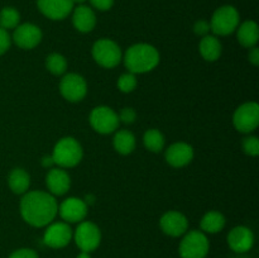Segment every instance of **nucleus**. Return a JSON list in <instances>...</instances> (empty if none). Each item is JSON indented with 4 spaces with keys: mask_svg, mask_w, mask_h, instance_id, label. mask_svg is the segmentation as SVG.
<instances>
[{
    "mask_svg": "<svg viewBox=\"0 0 259 258\" xmlns=\"http://www.w3.org/2000/svg\"><path fill=\"white\" fill-rule=\"evenodd\" d=\"M58 214V204L52 194L46 191H29L20 200L23 220L35 228L47 227Z\"/></svg>",
    "mask_w": 259,
    "mask_h": 258,
    "instance_id": "obj_1",
    "label": "nucleus"
},
{
    "mask_svg": "<svg viewBox=\"0 0 259 258\" xmlns=\"http://www.w3.org/2000/svg\"><path fill=\"white\" fill-rule=\"evenodd\" d=\"M124 65L132 73H146L156 68L159 63V52L148 43L131 46L123 57Z\"/></svg>",
    "mask_w": 259,
    "mask_h": 258,
    "instance_id": "obj_2",
    "label": "nucleus"
},
{
    "mask_svg": "<svg viewBox=\"0 0 259 258\" xmlns=\"http://www.w3.org/2000/svg\"><path fill=\"white\" fill-rule=\"evenodd\" d=\"M83 156L81 144L72 137H65L56 143L52 152L55 164L61 168H71L77 166Z\"/></svg>",
    "mask_w": 259,
    "mask_h": 258,
    "instance_id": "obj_3",
    "label": "nucleus"
},
{
    "mask_svg": "<svg viewBox=\"0 0 259 258\" xmlns=\"http://www.w3.org/2000/svg\"><path fill=\"white\" fill-rule=\"evenodd\" d=\"M239 12L232 5L218 8L210 20V30L215 35H229L239 27Z\"/></svg>",
    "mask_w": 259,
    "mask_h": 258,
    "instance_id": "obj_4",
    "label": "nucleus"
},
{
    "mask_svg": "<svg viewBox=\"0 0 259 258\" xmlns=\"http://www.w3.org/2000/svg\"><path fill=\"white\" fill-rule=\"evenodd\" d=\"M93 58L99 66L104 68H114L123 60L121 50L114 40L109 38H101L93 46Z\"/></svg>",
    "mask_w": 259,
    "mask_h": 258,
    "instance_id": "obj_5",
    "label": "nucleus"
},
{
    "mask_svg": "<svg viewBox=\"0 0 259 258\" xmlns=\"http://www.w3.org/2000/svg\"><path fill=\"white\" fill-rule=\"evenodd\" d=\"M210 243L206 234L200 230L185 233L179 247L181 258H205L209 253Z\"/></svg>",
    "mask_w": 259,
    "mask_h": 258,
    "instance_id": "obj_6",
    "label": "nucleus"
},
{
    "mask_svg": "<svg viewBox=\"0 0 259 258\" xmlns=\"http://www.w3.org/2000/svg\"><path fill=\"white\" fill-rule=\"evenodd\" d=\"M90 125L100 134H110L118 129L119 116L111 108L105 105L96 106L90 113Z\"/></svg>",
    "mask_w": 259,
    "mask_h": 258,
    "instance_id": "obj_7",
    "label": "nucleus"
},
{
    "mask_svg": "<svg viewBox=\"0 0 259 258\" xmlns=\"http://www.w3.org/2000/svg\"><path fill=\"white\" fill-rule=\"evenodd\" d=\"M72 238L75 239L76 245L82 252L91 253L100 245L101 232L100 228L93 222H81L76 228Z\"/></svg>",
    "mask_w": 259,
    "mask_h": 258,
    "instance_id": "obj_8",
    "label": "nucleus"
},
{
    "mask_svg": "<svg viewBox=\"0 0 259 258\" xmlns=\"http://www.w3.org/2000/svg\"><path fill=\"white\" fill-rule=\"evenodd\" d=\"M233 124L240 133H250L259 125V105L249 101L240 105L233 115Z\"/></svg>",
    "mask_w": 259,
    "mask_h": 258,
    "instance_id": "obj_9",
    "label": "nucleus"
},
{
    "mask_svg": "<svg viewBox=\"0 0 259 258\" xmlns=\"http://www.w3.org/2000/svg\"><path fill=\"white\" fill-rule=\"evenodd\" d=\"M60 93L67 101L78 103L88 94V83L78 73H67L61 78Z\"/></svg>",
    "mask_w": 259,
    "mask_h": 258,
    "instance_id": "obj_10",
    "label": "nucleus"
},
{
    "mask_svg": "<svg viewBox=\"0 0 259 258\" xmlns=\"http://www.w3.org/2000/svg\"><path fill=\"white\" fill-rule=\"evenodd\" d=\"M72 229L68 223L57 222L48 224L45 234H43V242L46 245L55 249L65 248L72 239Z\"/></svg>",
    "mask_w": 259,
    "mask_h": 258,
    "instance_id": "obj_11",
    "label": "nucleus"
},
{
    "mask_svg": "<svg viewBox=\"0 0 259 258\" xmlns=\"http://www.w3.org/2000/svg\"><path fill=\"white\" fill-rule=\"evenodd\" d=\"M42 30L33 23L19 24L13 33V42L22 50H33L42 40Z\"/></svg>",
    "mask_w": 259,
    "mask_h": 258,
    "instance_id": "obj_12",
    "label": "nucleus"
},
{
    "mask_svg": "<svg viewBox=\"0 0 259 258\" xmlns=\"http://www.w3.org/2000/svg\"><path fill=\"white\" fill-rule=\"evenodd\" d=\"M89 206L82 199L67 197L58 205V214L65 223H81L88 215Z\"/></svg>",
    "mask_w": 259,
    "mask_h": 258,
    "instance_id": "obj_13",
    "label": "nucleus"
},
{
    "mask_svg": "<svg viewBox=\"0 0 259 258\" xmlns=\"http://www.w3.org/2000/svg\"><path fill=\"white\" fill-rule=\"evenodd\" d=\"M37 7L48 19L62 20L72 13L75 4L72 0H37Z\"/></svg>",
    "mask_w": 259,
    "mask_h": 258,
    "instance_id": "obj_14",
    "label": "nucleus"
},
{
    "mask_svg": "<svg viewBox=\"0 0 259 258\" xmlns=\"http://www.w3.org/2000/svg\"><path fill=\"white\" fill-rule=\"evenodd\" d=\"M159 227L164 234L177 238L187 232L189 220L182 212L171 210V211H167L162 215L161 220H159Z\"/></svg>",
    "mask_w": 259,
    "mask_h": 258,
    "instance_id": "obj_15",
    "label": "nucleus"
},
{
    "mask_svg": "<svg viewBox=\"0 0 259 258\" xmlns=\"http://www.w3.org/2000/svg\"><path fill=\"white\" fill-rule=\"evenodd\" d=\"M228 244L230 249L237 253H245L254 245V234L252 230L244 225L233 228L228 234Z\"/></svg>",
    "mask_w": 259,
    "mask_h": 258,
    "instance_id": "obj_16",
    "label": "nucleus"
},
{
    "mask_svg": "<svg viewBox=\"0 0 259 258\" xmlns=\"http://www.w3.org/2000/svg\"><path fill=\"white\" fill-rule=\"evenodd\" d=\"M164 157L169 166L180 168L187 166L194 159V148L189 143L177 142L167 148Z\"/></svg>",
    "mask_w": 259,
    "mask_h": 258,
    "instance_id": "obj_17",
    "label": "nucleus"
},
{
    "mask_svg": "<svg viewBox=\"0 0 259 258\" xmlns=\"http://www.w3.org/2000/svg\"><path fill=\"white\" fill-rule=\"evenodd\" d=\"M46 185L53 196L65 195L71 186L70 175L62 168H51L46 176Z\"/></svg>",
    "mask_w": 259,
    "mask_h": 258,
    "instance_id": "obj_18",
    "label": "nucleus"
},
{
    "mask_svg": "<svg viewBox=\"0 0 259 258\" xmlns=\"http://www.w3.org/2000/svg\"><path fill=\"white\" fill-rule=\"evenodd\" d=\"M72 24L76 30L81 33H89L95 28L96 15L93 8L88 5H77L72 10Z\"/></svg>",
    "mask_w": 259,
    "mask_h": 258,
    "instance_id": "obj_19",
    "label": "nucleus"
},
{
    "mask_svg": "<svg viewBox=\"0 0 259 258\" xmlns=\"http://www.w3.org/2000/svg\"><path fill=\"white\" fill-rule=\"evenodd\" d=\"M238 42L245 48L255 47L259 39V28L254 20H245L237 28Z\"/></svg>",
    "mask_w": 259,
    "mask_h": 258,
    "instance_id": "obj_20",
    "label": "nucleus"
},
{
    "mask_svg": "<svg viewBox=\"0 0 259 258\" xmlns=\"http://www.w3.org/2000/svg\"><path fill=\"white\" fill-rule=\"evenodd\" d=\"M199 51L200 55L202 56L205 61H209V62H214L218 61L222 56V42L219 40V38H217L215 35H205L201 38L199 45Z\"/></svg>",
    "mask_w": 259,
    "mask_h": 258,
    "instance_id": "obj_21",
    "label": "nucleus"
},
{
    "mask_svg": "<svg viewBox=\"0 0 259 258\" xmlns=\"http://www.w3.org/2000/svg\"><path fill=\"white\" fill-rule=\"evenodd\" d=\"M8 185L14 194L24 195L28 192L30 185L29 174L23 168L12 169L8 177Z\"/></svg>",
    "mask_w": 259,
    "mask_h": 258,
    "instance_id": "obj_22",
    "label": "nucleus"
},
{
    "mask_svg": "<svg viewBox=\"0 0 259 258\" xmlns=\"http://www.w3.org/2000/svg\"><path fill=\"white\" fill-rule=\"evenodd\" d=\"M113 144L114 149L118 153L126 156L136 149V137L128 129H121V131L116 132L115 136H114Z\"/></svg>",
    "mask_w": 259,
    "mask_h": 258,
    "instance_id": "obj_23",
    "label": "nucleus"
},
{
    "mask_svg": "<svg viewBox=\"0 0 259 258\" xmlns=\"http://www.w3.org/2000/svg\"><path fill=\"white\" fill-rule=\"evenodd\" d=\"M225 217L219 211H209L202 217L200 227L204 233H209V234H215L224 229L225 227Z\"/></svg>",
    "mask_w": 259,
    "mask_h": 258,
    "instance_id": "obj_24",
    "label": "nucleus"
},
{
    "mask_svg": "<svg viewBox=\"0 0 259 258\" xmlns=\"http://www.w3.org/2000/svg\"><path fill=\"white\" fill-rule=\"evenodd\" d=\"M143 143L148 151L158 153L164 148L166 139H164L162 132H159L158 129H148L143 136Z\"/></svg>",
    "mask_w": 259,
    "mask_h": 258,
    "instance_id": "obj_25",
    "label": "nucleus"
},
{
    "mask_svg": "<svg viewBox=\"0 0 259 258\" xmlns=\"http://www.w3.org/2000/svg\"><path fill=\"white\" fill-rule=\"evenodd\" d=\"M20 14L15 8L5 7L0 12V28L8 29H15L19 25Z\"/></svg>",
    "mask_w": 259,
    "mask_h": 258,
    "instance_id": "obj_26",
    "label": "nucleus"
},
{
    "mask_svg": "<svg viewBox=\"0 0 259 258\" xmlns=\"http://www.w3.org/2000/svg\"><path fill=\"white\" fill-rule=\"evenodd\" d=\"M46 67L52 75L61 76L67 70V61L60 53H51L46 58Z\"/></svg>",
    "mask_w": 259,
    "mask_h": 258,
    "instance_id": "obj_27",
    "label": "nucleus"
},
{
    "mask_svg": "<svg viewBox=\"0 0 259 258\" xmlns=\"http://www.w3.org/2000/svg\"><path fill=\"white\" fill-rule=\"evenodd\" d=\"M137 85H138V81H137L136 75L132 72L123 73V75L118 78V89L121 93H132V91L136 90Z\"/></svg>",
    "mask_w": 259,
    "mask_h": 258,
    "instance_id": "obj_28",
    "label": "nucleus"
},
{
    "mask_svg": "<svg viewBox=\"0 0 259 258\" xmlns=\"http://www.w3.org/2000/svg\"><path fill=\"white\" fill-rule=\"evenodd\" d=\"M242 147L244 153H247L248 156L255 157L259 154V141L257 137L254 136L245 137V138L243 139Z\"/></svg>",
    "mask_w": 259,
    "mask_h": 258,
    "instance_id": "obj_29",
    "label": "nucleus"
},
{
    "mask_svg": "<svg viewBox=\"0 0 259 258\" xmlns=\"http://www.w3.org/2000/svg\"><path fill=\"white\" fill-rule=\"evenodd\" d=\"M118 116H119V121H123L124 124H132L136 121L137 113L133 108H123Z\"/></svg>",
    "mask_w": 259,
    "mask_h": 258,
    "instance_id": "obj_30",
    "label": "nucleus"
},
{
    "mask_svg": "<svg viewBox=\"0 0 259 258\" xmlns=\"http://www.w3.org/2000/svg\"><path fill=\"white\" fill-rule=\"evenodd\" d=\"M12 45V37L8 33V30L0 28V56L4 55Z\"/></svg>",
    "mask_w": 259,
    "mask_h": 258,
    "instance_id": "obj_31",
    "label": "nucleus"
},
{
    "mask_svg": "<svg viewBox=\"0 0 259 258\" xmlns=\"http://www.w3.org/2000/svg\"><path fill=\"white\" fill-rule=\"evenodd\" d=\"M9 258H39L38 257V253L34 249H30V248H20V249L14 250L12 254L9 255Z\"/></svg>",
    "mask_w": 259,
    "mask_h": 258,
    "instance_id": "obj_32",
    "label": "nucleus"
},
{
    "mask_svg": "<svg viewBox=\"0 0 259 258\" xmlns=\"http://www.w3.org/2000/svg\"><path fill=\"white\" fill-rule=\"evenodd\" d=\"M194 32L196 35H200V37H205V35L209 34L210 32V23L207 20H197L194 24Z\"/></svg>",
    "mask_w": 259,
    "mask_h": 258,
    "instance_id": "obj_33",
    "label": "nucleus"
},
{
    "mask_svg": "<svg viewBox=\"0 0 259 258\" xmlns=\"http://www.w3.org/2000/svg\"><path fill=\"white\" fill-rule=\"evenodd\" d=\"M89 2H90L91 7L100 10V12L110 10L111 7L114 5V0H89Z\"/></svg>",
    "mask_w": 259,
    "mask_h": 258,
    "instance_id": "obj_34",
    "label": "nucleus"
},
{
    "mask_svg": "<svg viewBox=\"0 0 259 258\" xmlns=\"http://www.w3.org/2000/svg\"><path fill=\"white\" fill-rule=\"evenodd\" d=\"M248 60L252 65L258 66L259 65V50L257 47H252L249 51V55H248Z\"/></svg>",
    "mask_w": 259,
    "mask_h": 258,
    "instance_id": "obj_35",
    "label": "nucleus"
},
{
    "mask_svg": "<svg viewBox=\"0 0 259 258\" xmlns=\"http://www.w3.org/2000/svg\"><path fill=\"white\" fill-rule=\"evenodd\" d=\"M53 164H55V161H53L52 156H45L42 158V166L43 167H48V168H51Z\"/></svg>",
    "mask_w": 259,
    "mask_h": 258,
    "instance_id": "obj_36",
    "label": "nucleus"
},
{
    "mask_svg": "<svg viewBox=\"0 0 259 258\" xmlns=\"http://www.w3.org/2000/svg\"><path fill=\"white\" fill-rule=\"evenodd\" d=\"M83 201H85L86 205L89 206V205H91L95 202V197H94V195H86V197L83 199Z\"/></svg>",
    "mask_w": 259,
    "mask_h": 258,
    "instance_id": "obj_37",
    "label": "nucleus"
},
{
    "mask_svg": "<svg viewBox=\"0 0 259 258\" xmlns=\"http://www.w3.org/2000/svg\"><path fill=\"white\" fill-rule=\"evenodd\" d=\"M76 258H91V255L89 252H82V250H81L80 254H78Z\"/></svg>",
    "mask_w": 259,
    "mask_h": 258,
    "instance_id": "obj_38",
    "label": "nucleus"
},
{
    "mask_svg": "<svg viewBox=\"0 0 259 258\" xmlns=\"http://www.w3.org/2000/svg\"><path fill=\"white\" fill-rule=\"evenodd\" d=\"M72 2H73V4L82 5V4H85V2H86V0H72Z\"/></svg>",
    "mask_w": 259,
    "mask_h": 258,
    "instance_id": "obj_39",
    "label": "nucleus"
}]
</instances>
